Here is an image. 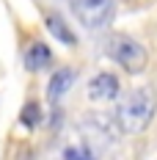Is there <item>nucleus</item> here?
<instances>
[{"label":"nucleus","mask_w":157,"mask_h":160,"mask_svg":"<svg viewBox=\"0 0 157 160\" xmlns=\"http://www.w3.org/2000/svg\"><path fill=\"white\" fill-rule=\"evenodd\" d=\"M72 83H75V69L63 66V69H58V72H52L50 86H47V97L52 99V102H58V99L72 88Z\"/></svg>","instance_id":"nucleus-7"},{"label":"nucleus","mask_w":157,"mask_h":160,"mask_svg":"<svg viewBox=\"0 0 157 160\" xmlns=\"http://www.w3.org/2000/svg\"><path fill=\"white\" fill-rule=\"evenodd\" d=\"M52 64V52L44 42H31L25 47V66L31 72H39V69H47Z\"/></svg>","instance_id":"nucleus-6"},{"label":"nucleus","mask_w":157,"mask_h":160,"mask_svg":"<svg viewBox=\"0 0 157 160\" xmlns=\"http://www.w3.org/2000/svg\"><path fill=\"white\" fill-rule=\"evenodd\" d=\"M155 111H157V94L155 88L149 86H138L132 88L130 94L116 105L113 111V122L121 132H130V135H138L149 127V122L155 119Z\"/></svg>","instance_id":"nucleus-1"},{"label":"nucleus","mask_w":157,"mask_h":160,"mask_svg":"<svg viewBox=\"0 0 157 160\" xmlns=\"http://www.w3.org/2000/svg\"><path fill=\"white\" fill-rule=\"evenodd\" d=\"M121 91L119 86V78L113 72H96L94 78L88 80V97L96 99V102H108V99H116Z\"/></svg>","instance_id":"nucleus-5"},{"label":"nucleus","mask_w":157,"mask_h":160,"mask_svg":"<svg viewBox=\"0 0 157 160\" xmlns=\"http://www.w3.org/2000/svg\"><path fill=\"white\" fill-rule=\"evenodd\" d=\"M105 52L119 66H124L127 72H141L146 66V50L127 33H110L105 39Z\"/></svg>","instance_id":"nucleus-2"},{"label":"nucleus","mask_w":157,"mask_h":160,"mask_svg":"<svg viewBox=\"0 0 157 160\" xmlns=\"http://www.w3.org/2000/svg\"><path fill=\"white\" fill-rule=\"evenodd\" d=\"M47 28L52 31V36H55L58 42H66L69 47H75V44H77V39H75V33L69 31V28H66V25H63V22H61V19H58L55 14H47Z\"/></svg>","instance_id":"nucleus-8"},{"label":"nucleus","mask_w":157,"mask_h":160,"mask_svg":"<svg viewBox=\"0 0 157 160\" xmlns=\"http://www.w3.org/2000/svg\"><path fill=\"white\" fill-rule=\"evenodd\" d=\"M69 8L83 28L99 31L110 25V19L116 14V0H69Z\"/></svg>","instance_id":"nucleus-3"},{"label":"nucleus","mask_w":157,"mask_h":160,"mask_svg":"<svg viewBox=\"0 0 157 160\" xmlns=\"http://www.w3.org/2000/svg\"><path fill=\"white\" fill-rule=\"evenodd\" d=\"M52 160H99V146L86 135H75L55 152Z\"/></svg>","instance_id":"nucleus-4"}]
</instances>
